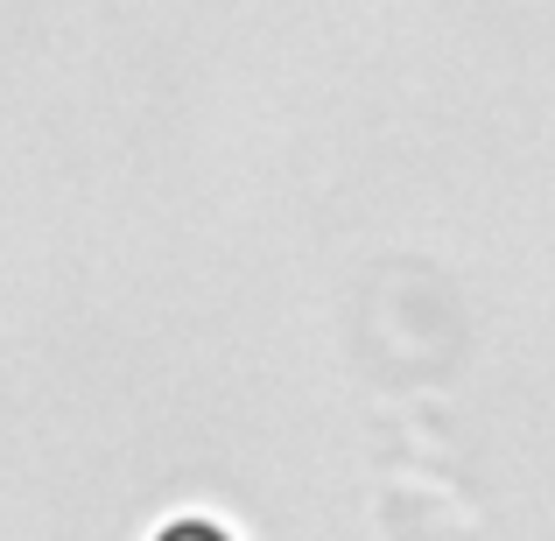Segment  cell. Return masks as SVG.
I'll use <instances>...</instances> for the list:
<instances>
[{
	"label": "cell",
	"mask_w": 555,
	"mask_h": 541,
	"mask_svg": "<svg viewBox=\"0 0 555 541\" xmlns=\"http://www.w3.org/2000/svg\"><path fill=\"white\" fill-rule=\"evenodd\" d=\"M155 541H232V534L218 528V520H197V514H183V520H169V528L155 534Z\"/></svg>",
	"instance_id": "obj_1"
}]
</instances>
